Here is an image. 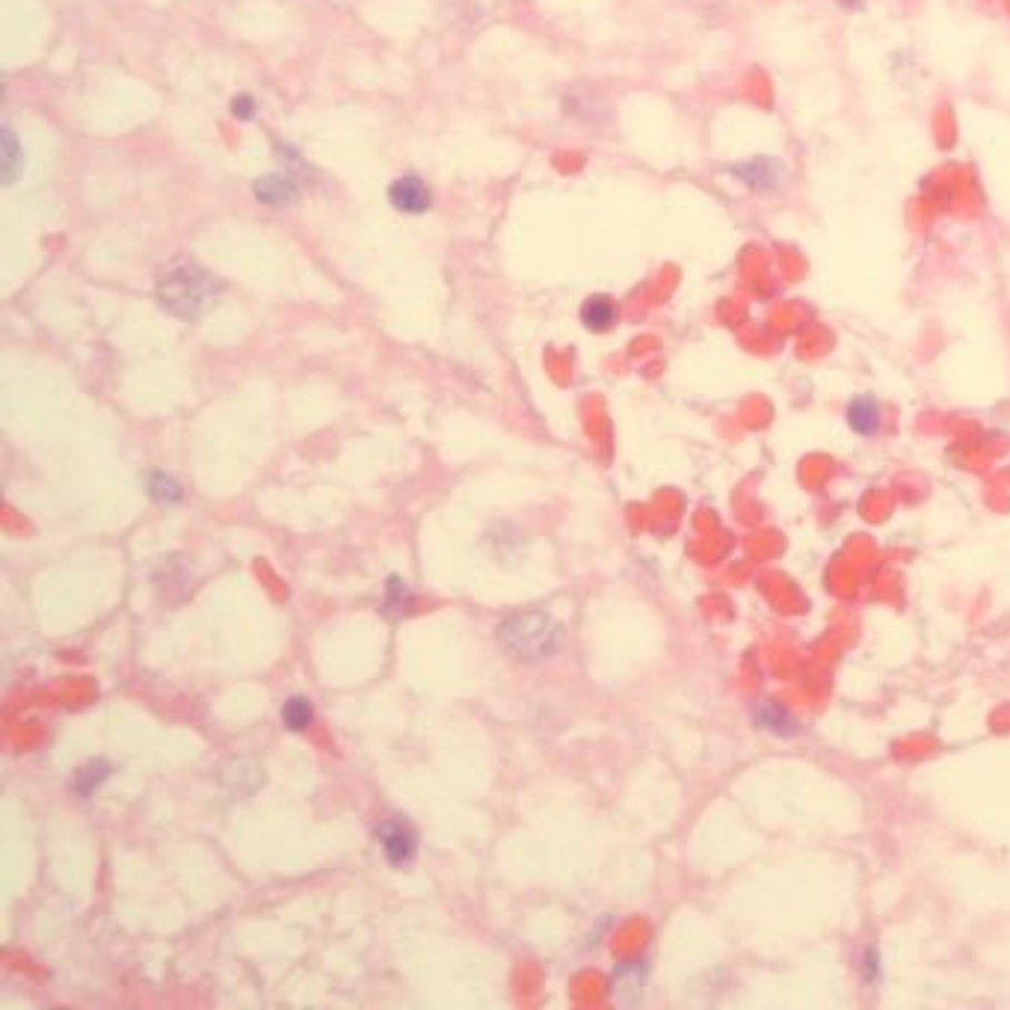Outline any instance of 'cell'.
<instances>
[{"mask_svg": "<svg viewBox=\"0 0 1010 1010\" xmlns=\"http://www.w3.org/2000/svg\"><path fill=\"white\" fill-rule=\"evenodd\" d=\"M220 293V279L196 261H178V264L167 267L158 276V284H154L160 309L169 311L172 318L187 320V323L202 320L217 306Z\"/></svg>", "mask_w": 1010, "mask_h": 1010, "instance_id": "6da1fadb", "label": "cell"}, {"mask_svg": "<svg viewBox=\"0 0 1010 1010\" xmlns=\"http://www.w3.org/2000/svg\"><path fill=\"white\" fill-rule=\"evenodd\" d=\"M496 638L498 647L504 649L513 661L537 664V661L554 656L560 629L546 611H519L498 626Z\"/></svg>", "mask_w": 1010, "mask_h": 1010, "instance_id": "7a4b0ae2", "label": "cell"}, {"mask_svg": "<svg viewBox=\"0 0 1010 1010\" xmlns=\"http://www.w3.org/2000/svg\"><path fill=\"white\" fill-rule=\"evenodd\" d=\"M377 842H380L382 853H386V860L391 866H409V862L416 860L418 853V833L412 830L407 818H389V821H382L380 830H377Z\"/></svg>", "mask_w": 1010, "mask_h": 1010, "instance_id": "3957f363", "label": "cell"}, {"mask_svg": "<svg viewBox=\"0 0 1010 1010\" xmlns=\"http://www.w3.org/2000/svg\"><path fill=\"white\" fill-rule=\"evenodd\" d=\"M727 172L736 181H741L744 187L756 190V193H771L777 187L782 184V178H786V163L777 158H750L741 160V163H729Z\"/></svg>", "mask_w": 1010, "mask_h": 1010, "instance_id": "277c9868", "label": "cell"}, {"mask_svg": "<svg viewBox=\"0 0 1010 1010\" xmlns=\"http://www.w3.org/2000/svg\"><path fill=\"white\" fill-rule=\"evenodd\" d=\"M389 202L394 211L418 217V213H427L433 208V193L418 176H403L398 181H391Z\"/></svg>", "mask_w": 1010, "mask_h": 1010, "instance_id": "5b68a950", "label": "cell"}, {"mask_svg": "<svg viewBox=\"0 0 1010 1010\" xmlns=\"http://www.w3.org/2000/svg\"><path fill=\"white\" fill-rule=\"evenodd\" d=\"M643 981H647V967L640 960H626L611 976L613 999L620 1004H634L643 993Z\"/></svg>", "mask_w": 1010, "mask_h": 1010, "instance_id": "8992f818", "label": "cell"}, {"mask_svg": "<svg viewBox=\"0 0 1010 1010\" xmlns=\"http://www.w3.org/2000/svg\"><path fill=\"white\" fill-rule=\"evenodd\" d=\"M297 181H293L291 172H270V176H261L252 181V196H256V202L261 204H288L297 199Z\"/></svg>", "mask_w": 1010, "mask_h": 1010, "instance_id": "52a82bcc", "label": "cell"}, {"mask_svg": "<svg viewBox=\"0 0 1010 1010\" xmlns=\"http://www.w3.org/2000/svg\"><path fill=\"white\" fill-rule=\"evenodd\" d=\"M24 172V149L12 128L0 131V184L12 187Z\"/></svg>", "mask_w": 1010, "mask_h": 1010, "instance_id": "ba28073f", "label": "cell"}, {"mask_svg": "<svg viewBox=\"0 0 1010 1010\" xmlns=\"http://www.w3.org/2000/svg\"><path fill=\"white\" fill-rule=\"evenodd\" d=\"M753 718L759 727L768 729V732H773V736H786V738L798 736V718H794L786 706H780V702H773V700L759 702V706L753 709Z\"/></svg>", "mask_w": 1010, "mask_h": 1010, "instance_id": "9c48e42d", "label": "cell"}, {"mask_svg": "<svg viewBox=\"0 0 1010 1010\" xmlns=\"http://www.w3.org/2000/svg\"><path fill=\"white\" fill-rule=\"evenodd\" d=\"M880 403L871 394H860L848 403V424L857 436H874L880 430Z\"/></svg>", "mask_w": 1010, "mask_h": 1010, "instance_id": "30bf717a", "label": "cell"}, {"mask_svg": "<svg viewBox=\"0 0 1010 1010\" xmlns=\"http://www.w3.org/2000/svg\"><path fill=\"white\" fill-rule=\"evenodd\" d=\"M581 323H584L590 332H608V329L617 323V302L611 297H602V293H596L590 300L581 306Z\"/></svg>", "mask_w": 1010, "mask_h": 1010, "instance_id": "8fae6325", "label": "cell"}, {"mask_svg": "<svg viewBox=\"0 0 1010 1010\" xmlns=\"http://www.w3.org/2000/svg\"><path fill=\"white\" fill-rule=\"evenodd\" d=\"M110 771H113V768H110L104 759H92V762L80 764L78 771H74V780H71V789H74V794H80V798H89V794L110 777Z\"/></svg>", "mask_w": 1010, "mask_h": 1010, "instance_id": "7c38bea8", "label": "cell"}, {"mask_svg": "<svg viewBox=\"0 0 1010 1010\" xmlns=\"http://www.w3.org/2000/svg\"><path fill=\"white\" fill-rule=\"evenodd\" d=\"M409 608H412V593H409V587L403 578L391 576L389 587H386V602H382V613L389 617V620H400V617H407Z\"/></svg>", "mask_w": 1010, "mask_h": 1010, "instance_id": "4fadbf2b", "label": "cell"}, {"mask_svg": "<svg viewBox=\"0 0 1010 1010\" xmlns=\"http://www.w3.org/2000/svg\"><path fill=\"white\" fill-rule=\"evenodd\" d=\"M282 720L291 732H306V729L311 727V720H314L311 702L306 700V697H291V700L284 702Z\"/></svg>", "mask_w": 1010, "mask_h": 1010, "instance_id": "5bb4252c", "label": "cell"}, {"mask_svg": "<svg viewBox=\"0 0 1010 1010\" xmlns=\"http://www.w3.org/2000/svg\"><path fill=\"white\" fill-rule=\"evenodd\" d=\"M146 483H149V496L158 498V501H167V504H176V501H181V496H184L176 480L167 478V474H160V471H151L149 478H146Z\"/></svg>", "mask_w": 1010, "mask_h": 1010, "instance_id": "9a60e30c", "label": "cell"}, {"mask_svg": "<svg viewBox=\"0 0 1010 1010\" xmlns=\"http://www.w3.org/2000/svg\"><path fill=\"white\" fill-rule=\"evenodd\" d=\"M231 113L238 116L240 122H252V116H256V98L247 96V92L234 96L231 98Z\"/></svg>", "mask_w": 1010, "mask_h": 1010, "instance_id": "2e32d148", "label": "cell"}, {"mask_svg": "<svg viewBox=\"0 0 1010 1010\" xmlns=\"http://www.w3.org/2000/svg\"><path fill=\"white\" fill-rule=\"evenodd\" d=\"M878 976H880L878 949H869L866 954H862V978H866L869 984H874V981H878Z\"/></svg>", "mask_w": 1010, "mask_h": 1010, "instance_id": "e0dca14e", "label": "cell"}, {"mask_svg": "<svg viewBox=\"0 0 1010 1010\" xmlns=\"http://www.w3.org/2000/svg\"><path fill=\"white\" fill-rule=\"evenodd\" d=\"M839 7H848V9H860V7H866V0H839Z\"/></svg>", "mask_w": 1010, "mask_h": 1010, "instance_id": "ac0fdd59", "label": "cell"}]
</instances>
